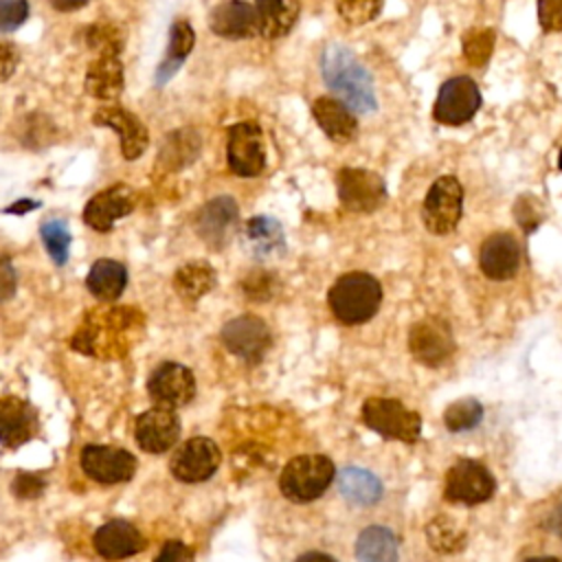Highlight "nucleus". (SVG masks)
Masks as SVG:
<instances>
[{"instance_id":"obj_1","label":"nucleus","mask_w":562,"mask_h":562,"mask_svg":"<svg viewBox=\"0 0 562 562\" xmlns=\"http://www.w3.org/2000/svg\"><path fill=\"white\" fill-rule=\"evenodd\" d=\"M321 75L336 99H340L356 114H369L378 108L373 79L347 46L331 42L323 48Z\"/></svg>"},{"instance_id":"obj_2","label":"nucleus","mask_w":562,"mask_h":562,"mask_svg":"<svg viewBox=\"0 0 562 562\" xmlns=\"http://www.w3.org/2000/svg\"><path fill=\"white\" fill-rule=\"evenodd\" d=\"M327 305L338 323L349 327L362 325L378 314L382 305V285L364 270L345 272L331 283Z\"/></svg>"},{"instance_id":"obj_3","label":"nucleus","mask_w":562,"mask_h":562,"mask_svg":"<svg viewBox=\"0 0 562 562\" xmlns=\"http://www.w3.org/2000/svg\"><path fill=\"white\" fill-rule=\"evenodd\" d=\"M336 476L334 461L325 454L292 457L279 476L281 494L292 503H312L321 498Z\"/></svg>"},{"instance_id":"obj_4","label":"nucleus","mask_w":562,"mask_h":562,"mask_svg":"<svg viewBox=\"0 0 562 562\" xmlns=\"http://www.w3.org/2000/svg\"><path fill=\"white\" fill-rule=\"evenodd\" d=\"M362 422L384 439L415 443L422 435V415L393 397H369L362 404Z\"/></svg>"},{"instance_id":"obj_5","label":"nucleus","mask_w":562,"mask_h":562,"mask_svg":"<svg viewBox=\"0 0 562 562\" xmlns=\"http://www.w3.org/2000/svg\"><path fill=\"white\" fill-rule=\"evenodd\" d=\"M463 215V187L454 176H439L424 202H422V222L432 235L452 233Z\"/></svg>"},{"instance_id":"obj_6","label":"nucleus","mask_w":562,"mask_h":562,"mask_svg":"<svg viewBox=\"0 0 562 562\" xmlns=\"http://www.w3.org/2000/svg\"><path fill=\"white\" fill-rule=\"evenodd\" d=\"M481 103H483V97L476 81L468 75H454L439 86V92L432 105V119L439 125L459 127L474 119Z\"/></svg>"},{"instance_id":"obj_7","label":"nucleus","mask_w":562,"mask_h":562,"mask_svg":"<svg viewBox=\"0 0 562 562\" xmlns=\"http://www.w3.org/2000/svg\"><path fill=\"white\" fill-rule=\"evenodd\" d=\"M496 481L492 472L474 459H457L443 481V498L454 505H479L494 496Z\"/></svg>"},{"instance_id":"obj_8","label":"nucleus","mask_w":562,"mask_h":562,"mask_svg":"<svg viewBox=\"0 0 562 562\" xmlns=\"http://www.w3.org/2000/svg\"><path fill=\"white\" fill-rule=\"evenodd\" d=\"M340 204L351 213H373L386 202V184L380 173L364 167H342L336 173Z\"/></svg>"},{"instance_id":"obj_9","label":"nucleus","mask_w":562,"mask_h":562,"mask_svg":"<svg viewBox=\"0 0 562 562\" xmlns=\"http://www.w3.org/2000/svg\"><path fill=\"white\" fill-rule=\"evenodd\" d=\"M220 340L233 356L255 364L268 353L272 345V334L263 318L255 314H241L224 323V327L220 329Z\"/></svg>"},{"instance_id":"obj_10","label":"nucleus","mask_w":562,"mask_h":562,"mask_svg":"<svg viewBox=\"0 0 562 562\" xmlns=\"http://www.w3.org/2000/svg\"><path fill=\"white\" fill-rule=\"evenodd\" d=\"M226 160L228 169L241 178H255L266 169L263 132L257 123L241 121L228 130Z\"/></svg>"},{"instance_id":"obj_11","label":"nucleus","mask_w":562,"mask_h":562,"mask_svg":"<svg viewBox=\"0 0 562 562\" xmlns=\"http://www.w3.org/2000/svg\"><path fill=\"white\" fill-rule=\"evenodd\" d=\"M220 463L222 452L213 439L191 437L171 454L169 472L182 483H202L215 474Z\"/></svg>"},{"instance_id":"obj_12","label":"nucleus","mask_w":562,"mask_h":562,"mask_svg":"<svg viewBox=\"0 0 562 562\" xmlns=\"http://www.w3.org/2000/svg\"><path fill=\"white\" fill-rule=\"evenodd\" d=\"M193 226L209 248L222 250L239 231V206L231 195L213 198L195 213Z\"/></svg>"},{"instance_id":"obj_13","label":"nucleus","mask_w":562,"mask_h":562,"mask_svg":"<svg viewBox=\"0 0 562 562\" xmlns=\"http://www.w3.org/2000/svg\"><path fill=\"white\" fill-rule=\"evenodd\" d=\"M79 463L88 479L103 485H116V483L130 481L136 474V465H138L136 457L125 448L101 446V443L83 446L79 454Z\"/></svg>"},{"instance_id":"obj_14","label":"nucleus","mask_w":562,"mask_h":562,"mask_svg":"<svg viewBox=\"0 0 562 562\" xmlns=\"http://www.w3.org/2000/svg\"><path fill=\"white\" fill-rule=\"evenodd\" d=\"M454 336L450 325L439 316L413 323L408 331V349L413 358L426 367H439L454 353Z\"/></svg>"},{"instance_id":"obj_15","label":"nucleus","mask_w":562,"mask_h":562,"mask_svg":"<svg viewBox=\"0 0 562 562\" xmlns=\"http://www.w3.org/2000/svg\"><path fill=\"white\" fill-rule=\"evenodd\" d=\"M147 393L156 406L176 411L195 397L193 371L180 362H160L147 378Z\"/></svg>"},{"instance_id":"obj_16","label":"nucleus","mask_w":562,"mask_h":562,"mask_svg":"<svg viewBox=\"0 0 562 562\" xmlns=\"http://www.w3.org/2000/svg\"><path fill=\"white\" fill-rule=\"evenodd\" d=\"M134 439L143 452L162 454L180 439V417L173 408L151 406L134 422Z\"/></svg>"},{"instance_id":"obj_17","label":"nucleus","mask_w":562,"mask_h":562,"mask_svg":"<svg viewBox=\"0 0 562 562\" xmlns=\"http://www.w3.org/2000/svg\"><path fill=\"white\" fill-rule=\"evenodd\" d=\"M94 125L110 127L119 134L121 140V154L125 160H136L145 154L147 143H149V132L145 123L130 110L121 105H105L99 108L92 116Z\"/></svg>"},{"instance_id":"obj_18","label":"nucleus","mask_w":562,"mask_h":562,"mask_svg":"<svg viewBox=\"0 0 562 562\" xmlns=\"http://www.w3.org/2000/svg\"><path fill=\"white\" fill-rule=\"evenodd\" d=\"M479 268L492 281L514 279L520 268V244L512 233H492L479 248Z\"/></svg>"},{"instance_id":"obj_19","label":"nucleus","mask_w":562,"mask_h":562,"mask_svg":"<svg viewBox=\"0 0 562 562\" xmlns=\"http://www.w3.org/2000/svg\"><path fill=\"white\" fill-rule=\"evenodd\" d=\"M134 209V193L127 184H112L92 195L83 209V222L99 233H108L116 220L130 215Z\"/></svg>"},{"instance_id":"obj_20","label":"nucleus","mask_w":562,"mask_h":562,"mask_svg":"<svg viewBox=\"0 0 562 562\" xmlns=\"http://www.w3.org/2000/svg\"><path fill=\"white\" fill-rule=\"evenodd\" d=\"M92 547L105 560H125L145 549V538L130 520L114 518L97 527L92 533Z\"/></svg>"},{"instance_id":"obj_21","label":"nucleus","mask_w":562,"mask_h":562,"mask_svg":"<svg viewBox=\"0 0 562 562\" xmlns=\"http://www.w3.org/2000/svg\"><path fill=\"white\" fill-rule=\"evenodd\" d=\"M37 411L18 395L0 397V443L20 448L37 432Z\"/></svg>"},{"instance_id":"obj_22","label":"nucleus","mask_w":562,"mask_h":562,"mask_svg":"<svg viewBox=\"0 0 562 562\" xmlns=\"http://www.w3.org/2000/svg\"><path fill=\"white\" fill-rule=\"evenodd\" d=\"M244 250L257 259L268 261L285 252V235L281 224L270 215H252L241 228Z\"/></svg>"},{"instance_id":"obj_23","label":"nucleus","mask_w":562,"mask_h":562,"mask_svg":"<svg viewBox=\"0 0 562 562\" xmlns=\"http://www.w3.org/2000/svg\"><path fill=\"white\" fill-rule=\"evenodd\" d=\"M209 26L224 40H246L259 33L255 4L246 0H224L209 15Z\"/></svg>"},{"instance_id":"obj_24","label":"nucleus","mask_w":562,"mask_h":562,"mask_svg":"<svg viewBox=\"0 0 562 562\" xmlns=\"http://www.w3.org/2000/svg\"><path fill=\"white\" fill-rule=\"evenodd\" d=\"M312 116L334 143H351L358 136L356 112L336 97H318L312 103Z\"/></svg>"},{"instance_id":"obj_25","label":"nucleus","mask_w":562,"mask_h":562,"mask_svg":"<svg viewBox=\"0 0 562 562\" xmlns=\"http://www.w3.org/2000/svg\"><path fill=\"white\" fill-rule=\"evenodd\" d=\"M255 13H257V26L259 35L266 40H279L285 37L301 13L299 0H255Z\"/></svg>"},{"instance_id":"obj_26","label":"nucleus","mask_w":562,"mask_h":562,"mask_svg":"<svg viewBox=\"0 0 562 562\" xmlns=\"http://www.w3.org/2000/svg\"><path fill=\"white\" fill-rule=\"evenodd\" d=\"M127 285V268L116 259H97L86 277V288L90 294L103 303L116 301Z\"/></svg>"},{"instance_id":"obj_27","label":"nucleus","mask_w":562,"mask_h":562,"mask_svg":"<svg viewBox=\"0 0 562 562\" xmlns=\"http://www.w3.org/2000/svg\"><path fill=\"white\" fill-rule=\"evenodd\" d=\"M86 90L94 99H116L123 90V64L119 55H99L86 72Z\"/></svg>"},{"instance_id":"obj_28","label":"nucleus","mask_w":562,"mask_h":562,"mask_svg":"<svg viewBox=\"0 0 562 562\" xmlns=\"http://www.w3.org/2000/svg\"><path fill=\"white\" fill-rule=\"evenodd\" d=\"M336 479H338L340 496L356 507H369L382 498V483L369 470L349 465V468L340 470L336 474Z\"/></svg>"},{"instance_id":"obj_29","label":"nucleus","mask_w":562,"mask_h":562,"mask_svg":"<svg viewBox=\"0 0 562 562\" xmlns=\"http://www.w3.org/2000/svg\"><path fill=\"white\" fill-rule=\"evenodd\" d=\"M400 544L395 533L384 525H371L356 538L358 562H397Z\"/></svg>"},{"instance_id":"obj_30","label":"nucleus","mask_w":562,"mask_h":562,"mask_svg":"<svg viewBox=\"0 0 562 562\" xmlns=\"http://www.w3.org/2000/svg\"><path fill=\"white\" fill-rule=\"evenodd\" d=\"M193 44H195V33H193L191 24L187 20H176L169 29V42H167L165 59L160 61V66L156 70V83L158 86H162L165 81H169L178 72V68L182 66L187 55L193 50Z\"/></svg>"},{"instance_id":"obj_31","label":"nucleus","mask_w":562,"mask_h":562,"mask_svg":"<svg viewBox=\"0 0 562 562\" xmlns=\"http://www.w3.org/2000/svg\"><path fill=\"white\" fill-rule=\"evenodd\" d=\"M215 285V270L206 261H189L173 274L176 292L187 301H198Z\"/></svg>"},{"instance_id":"obj_32","label":"nucleus","mask_w":562,"mask_h":562,"mask_svg":"<svg viewBox=\"0 0 562 562\" xmlns=\"http://www.w3.org/2000/svg\"><path fill=\"white\" fill-rule=\"evenodd\" d=\"M426 540L439 553H457L468 544V533L450 516H435L426 525Z\"/></svg>"},{"instance_id":"obj_33","label":"nucleus","mask_w":562,"mask_h":562,"mask_svg":"<svg viewBox=\"0 0 562 562\" xmlns=\"http://www.w3.org/2000/svg\"><path fill=\"white\" fill-rule=\"evenodd\" d=\"M40 235H42V244H44L50 261L55 266H66L68 257H70V241H72L68 224L59 217L46 220L40 226Z\"/></svg>"},{"instance_id":"obj_34","label":"nucleus","mask_w":562,"mask_h":562,"mask_svg":"<svg viewBox=\"0 0 562 562\" xmlns=\"http://www.w3.org/2000/svg\"><path fill=\"white\" fill-rule=\"evenodd\" d=\"M481 419H483V406L474 397L457 400V402L448 404V408L443 411V426L450 432H468V430L476 428L481 424Z\"/></svg>"},{"instance_id":"obj_35","label":"nucleus","mask_w":562,"mask_h":562,"mask_svg":"<svg viewBox=\"0 0 562 562\" xmlns=\"http://www.w3.org/2000/svg\"><path fill=\"white\" fill-rule=\"evenodd\" d=\"M494 40L496 35L492 29H470L461 40L463 57L476 68L485 66L494 53Z\"/></svg>"},{"instance_id":"obj_36","label":"nucleus","mask_w":562,"mask_h":562,"mask_svg":"<svg viewBox=\"0 0 562 562\" xmlns=\"http://www.w3.org/2000/svg\"><path fill=\"white\" fill-rule=\"evenodd\" d=\"M198 134L191 132V130H178L176 134H171L162 149H160V160L173 165V169H180V167H187L191 160H195L198 151H182V147H189L193 143H198Z\"/></svg>"},{"instance_id":"obj_37","label":"nucleus","mask_w":562,"mask_h":562,"mask_svg":"<svg viewBox=\"0 0 562 562\" xmlns=\"http://www.w3.org/2000/svg\"><path fill=\"white\" fill-rule=\"evenodd\" d=\"M382 0H336L338 15L351 26H364L380 15Z\"/></svg>"},{"instance_id":"obj_38","label":"nucleus","mask_w":562,"mask_h":562,"mask_svg":"<svg viewBox=\"0 0 562 562\" xmlns=\"http://www.w3.org/2000/svg\"><path fill=\"white\" fill-rule=\"evenodd\" d=\"M514 220L522 228V233H533L544 222V209L540 198L531 193H522L514 202Z\"/></svg>"},{"instance_id":"obj_39","label":"nucleus","mask_w":562,"mask_h":562,"mask_svg":"<svg viewBox=\"0 0 562 562\" xmlns=\"http://www.w3.org/2000/svg\"><path fill=\"white\" fill-rule=\"evenodd\" d=\"M244 294L250 299V301H268L274 296L277 292V279L274 274H270L268 270H252L244 283Z\"/></svg>"},{"instance_id":"obj_40","label":"nucleus","mask_w":562,"mask_h":562,"mask_svg":"<svg viewBox=\"0 0 562 562\" xmlns=\"http://www.w3.org/2000/svg\"><path fill=\"white\" fill-rule=\"evenodd\" d=\"M29 0H0V31L20 29L29 18Z\"/></svg>"},{"instance_id":"obj_41","label":"nucleus","mask_w":562,"mask_h":562,"mask_svg":"<svg viewBox=\"0 0 562 562\" xmlns=\"http://www.w3.org/2000/svg\"><path fill=\"white\" fill-rule=\"evenodd\" d=\"M538 22L544 33H562V0H538Z\"/></svg>"},{"instance_id":"obj_42","label":"nucleus","mask_w":562,"mask_h":562,"mask_svg":"<svg viewBox=\"0 0 562 562\" xmlns=\"http://www.w3.org/2000/svg\"><path fill=\"white\" fill-rule=\"evenodd\" d=\"M13 494L20 496V498H35L44 492V479L33 474V472H20L15 479H13V485H11Z\"/></svg>"},{"instance_id":"obj_43","label":"nucleus","mask_w":562,"mask_h":562,"mask_svg":"<svg viewBox=\"0 0 562 562\" xmlns=\"http://www.w3.org/2000/svg\"><path fill=\"white\" fill-rule=\"evenodd\" d=\"M154 562H193V553L182 540H167Z\"/></svg>"},{"instance_id":"obj_44","label":"nucleus","mask_w":562,"mask_h":562,"mask_svg":"<svg viewBox=\"0 0 562 562\" xmlns=\"http://www.w3.org/2000/svg\"><path fill=\"white\" fill-rule=\"evenodd\" d=\"M20 64V50L13 42H0V81L13 77Z\"/></svg>"},{"instance_id":"obj_45","label":"nucleus","mask_w":562,"mask_h":562,"mask_svg":"<svg viewBox=\"0 0 562 562\" xmlns=\"http://www.w3.org/2000/svg\"><path fill=\"white\" fill-rule=\"evenodd\" d=\"M18 285V277L9 257H0V303L11 299Z\"/></svg>"},{"instance_id":"obj_46","label":"nucleus","mask_w":562,"mask_h":562,"mask_svg":"<svg viewBox=\"0 0 562 562\" xmlns=\"http://www.w3.org/2000/svg\"><path fill=\"white\" fill-rule=\"evenodd\" d=\"M37 206H40V202H37V200H18L15 204L7 206V209H4V213H13V215H24V213H29V211H35Z\"/></svg>"},{"instance_id":"obj_47","label":"nucleus","mask_w":562,"mask_h":562,"mask_svg":"<svg viewBox=\"0 0 562 562\" xmlns=\"http://www.w3.org/2000/svg\"><path fill=\"white\" fill-rule=\"evenodd\" d=\"M90 0H50L53 9L55 11H61V13H70V11H77L81 7H86Z\"/></svg>"},{"instance_id":"obj_48","label":"nucleus","mask_w":562,"mask_h":562,"mask_svg":"<svg viewBox=\"0 0 562 562\" xmlns=\"http://www.w3.org/2000/svg\"><path fill=\"white\" fill-rule=\"evenodd\" d=\"M294 562H338V560L329 553H323V551H305Z\"/></svg>"},{"instance_id":"obj_49","label":"nucleus","mask_w":562,"mask_h":562,"mask_svg":"<svg viewBox=\"0 0 562 562\" xmlns=\"http://www.w3.org/2000/svg\"><path fill=\"white\" fill-rule=\"evenodd\" d=\"M547 525H549V529H551L553 533H558V536L562 538V503L551 509V514H549V518H547Z\"/></svg>"},{"instance_id":"obj_50","label":"nucleus","mask_w":562,"mask_h":562,"mask_svg":"<svg viewBox=\"0 0 562 562\" xmlns=\"http://www.w3.org/2000/svg\"><path fill=\"white\" fill-rule=\"evenodd\" d=\"M525 562H562V560H558L553 555H536V558H527Z\"/></svg>"},{"instance_id":"obj_51","label":"nucleus","mask_w":562,"mask_h":562,"mask_svg":"<svg viewBox=\"0 0 562 562\" xmlns=\"http://www.w3.org/2000/svg\"><path fill=\"white\" fill-rule=\"evenodd\" d=\"M558 167H560V171H562V147H560V154H558Z\"/></svg>"}]
</instances>
